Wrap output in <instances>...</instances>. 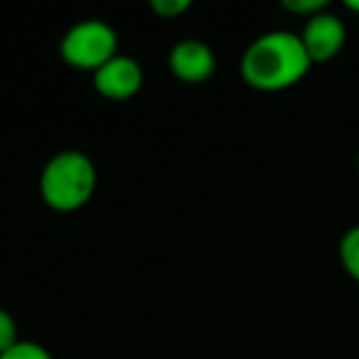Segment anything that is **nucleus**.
<instances>
[{"instance_id": "nucleus-2", "label": "nucleus", "mask_w": 359, "mask_h": 359, "mask_svg": "<svg viewBox=\"0 0 359 359\" xmlns=\"http://www.w3.org/2000/svg\"><path fill=\"white\" fill-rule=\"evenodd\" d=\"M99 170L81 150H62L45 163L40 175V195L55 212H76L94 197Z\"/></svg>"}, {"instance_id": "nucleus-8", "label": "nucleus", "mask_w": 359, "mask_h": 359, "mask_svg": "<svg viewBox=\"0 0 359 359\" xmlns=\"http://www.w3.org/2000/svg\"><path fill=\"white\" fill-rule=\"evenodd\" d=\"M0 359H55V357L42 344L32 342V339H20L15 347H11L8 352L0 354Z\"/></svg>"}, {"instance_id": "nucleus-11", "label": "nucleus", "mask_w": 359, "mask_h": 359, "mask_svg": "<svg viewBox=\"0 0 359 359\" xmlns=\"http://www.w3.org/2000/svg\"><path fill=\"white\" fill-rule=\"evenodd\" d=\"M280 6L288 13H293V15H303L308 20V18L327 11V0H283Z\"/></svg>"}, {"instance_id": "nucleus-4", "label": "nucleus", "mask_w": 359, "mask_h": 359, "mask_svg": "<svg viewBox=\"0 0 359 359\" xmlns=\"http://www.w3.org/2000/svg\"><path fill=\"white\" fill-rule=\"evenodd\" d=\"M298 35L310 62L313 65H325V62L334 60L342 52L344 42H347V27L334 13L323 11L318 15L308 18Z\"/></svg>"}, {"instance_id": "nucleus-5", "label": "nucleus", "mask_w": 359, "mask_h": 359, "mask_svg": "<svg viewBox=\"0 0 359 359\" xmlns=\"http://www.w3.org/2000/svg\"><path fill=\"white\" fill-rule=\"evenodd\" d=\"M143 67L128 55H116L94 72V89L109 101H128L143 89Z\"/></svg>"}, {"instance_id": "nucleus-12", "label": "nucleus", "mask_w": 359, "mask_h": 359, "mask_svg": "<svg viewBox=\"0 0 359 359\" xmlns=\"http://www.w3.org/2000/svg\"><path fill=\"white\" fill-rule=\"evenodd\" d=\"M344 8H347V11H352V13H359V0H347V3H344Z\"/></svg>"}, {"instance_id": "nucleus-7", "label": "nucleus", "mask_w": 359, "mask_h": 359, "mask_svg": "<svg viewBox=\"0 0 359 359\" xmlns=\"http://www.w3.org/2000/svg\"><path fill=\"white\" fill-rule=\"evenodd\" d=\"M337 254H339V264L347 271V276L359 283V224L349 226L342 234Z\"/></svg>"}, {"instance_id": "nucleus-10", "label": "nucleus", "mask_w": 359, "mask_h": 359, "mask_svg": "<svg viewBox=\"0 0 359 359\" xmlns=\"http://www.w3.org/2000/svg\"><path fill=\"white\" fill-rule=\"evenodd\" d=\"M192 8L190 0H150V11L155 15L165 18V20H172V18H180L182 13H187Z\"/></svg>"}, {"instance_id": "nucleus-3", "label": "nucleus", "mask_w": 359, "mask_h": 359, "mask_svg": "<svg viewBox=\"0 0 359 359\" xmlns=\"http://www.w3.org/2000/svg\"><path fill=\"white\" fill-rule=\"evenodd\" d=\"M60 55L69 67L91 72L106 65L118 55V32L106 20H79L65 32L60 42Z\"/></svg>"}, {"instance_id": "nucleus-1", "label": "nucleus", "mask_w": 359, "mask_h": 359, "mask_svg": "<svg viewBox=\"0 0 359 359\" xmlns=\"http://www.w3.org/2000/svg\"><path fill=\"white\" fill-rule=\"evenodd\" d=\"M308 52L298 32L271 30L259 35L241 55V79L259 91H283L310 72Z\"/></svg>"}, {"instance_id": "nucleus-9", "label": "nucleus", "mask_w": 359, "mask_h": 359, "mask_svg": "<svg viewBox=\"0 0 359 359\" xmlns=\"http://www.w3.org/2000/svg\"><path fill=\"white\" fill-rule=\"evenodd\" d=\"M20 342V332H18V323L8 310L0 308V354L8 352L11 347Z\"/></svg>"}, {"instance_id": "nucleus-6", "label": "nucleus", "mask_w": 359, "mask_h": 359, "mask_svg": "<svg viewBox=\"0 0 359 359\" xmlns=\"http://www.w3.org/2000/svg\"><path fill=\"white\" fill-rule=\"evenodd\" d=\"M168 67L182 84H205L217 72V55L202 40H180L170 50Z\"/></svg>"}, {"instance_id": "nucleus-13", "label": "nucleus", "mask_w": 359, "mask_h": 359, "mask_svg": "<svg viewBox=\"0 0 359 359\" xmlns=\"http://www.w3.org/2000/svg\"><path fill=\"white\" fill-rule=\"evenodd\" d=\"M357 170H359V150H357Z\"/></svg>"}]
</instances>
